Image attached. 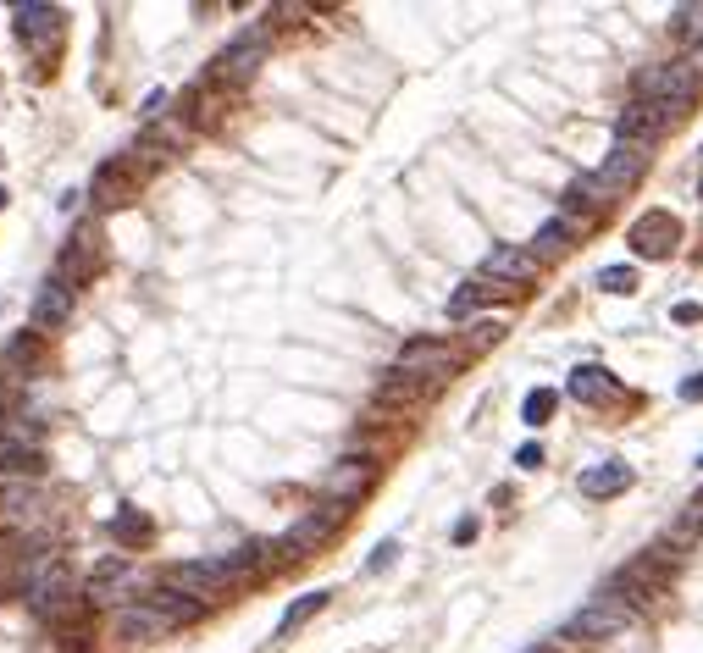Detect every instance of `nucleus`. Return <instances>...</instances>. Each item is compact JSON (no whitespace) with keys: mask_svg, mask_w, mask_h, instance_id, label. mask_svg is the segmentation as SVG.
Here are the masks:
<instances>
[{"mask_svg":"<svg viewBox=\"0 0 703 653\" xmlns=\"http://www.w3.org/2000/svg\"><path fill=\"white\" fill-rule=\"evenodd\" d=\"M698 532H703V493L687 504V515H681V526H676V543H692Z\"/></svg>","mask_w":703,"mask_h":653,"instance_id":"obj_31","label":"nucleus"},{"mask_svg":"<svg viewBox=\"0 0 703 653\" xmlns=\"http://www.w3.org/2000/svg\"><path fill=\"white\" fill-rule=\"evenodd\" d=\"M23 598H28V609H34L39 620H56V609L72 604V570H67V559H45V565H39L34 576L23 582Z\"/></svg>","mask_w":703,"mask_h":653,"instance_id":"obj_6","label":"nucleus"},{"mask_svg":"<svg viewBox=\"0 0 703 653\" xmlns=\"http://www.w3.org/2000/svg\"><path fill=\"white\" fill-rule=\"evenodd\" d=\"M537 255L521 250V244H493L488 261H482V277H493V283H532L537 277Z\"/></svg>","mask_w":703,"mask_h":653,"instance_id":"obj_14","label":"nucleus"},{"mask_svg":"<svg viewBox=\"0 0 703 653\" xmlns=\"http://www.w3.org/2000/svg\"><path fill=\"white\" fill-rule=\"evenodd\" d=\"M626 487H632V465H620V460H604L593 471H582V499H615Z\"/></svg>","mask_w":703,"mask_h":653,"instance_id":"obj_19","label":"nucleus"},{"mask_svg":"<svg viewBox=\"0 0 703 653\" xmlns=\"http://www.w3.org/2000/svg\"><path fill=\"white\" fill-rule=\"evenodd\" d=\"M167 587H178V593H189V598H216V593H227V587H239V576H233V565H227L222 554L216 559H189V565H172L167 570Z\"/></svg>","mask_w":703,"mask_h":653,"instance_id":"obj_5","label":"nucleus"},{"mask_svg":"<svg viewBox=\"0 0 703 653\" xmlns=\"http://www.w3.org/2000/svg\"><path fill=\"white\" fill-rule=\"evenodd\" d=\"M17 39L23 45H39V50H56V39H61V12L56 6H17Z\"/></svg>","mask_w":703,"mask_h":653,"instance_id":"obj_15","label":"nucleus"},{"mask_svg":"<svg viewBox=\"0 0 703 653\" xmlns=\"http://www.w3.org/2000/svg\"><path fill=\"white\" fill-rule=\"evenodd\" d=\"M45 449H28V443H17V449H0V476H23V482H34V476H45Z\"/></svg>","mask_w":703,"mask_h":653,"instance_id":"obj_24","label":"nucleus"},{"mask_svg":"<svg viewBox=\"0 0 703 653\" xmlns=\"http://www.w3.org/2000/svg\"><path fill=\"white\" fill-rule=\"evenodd\" d=\"M526 653H560V642H537V648H526Z\"/></svg>","mask_w":703,"mask_h":653,"instance_id":"obj_37","label":"nucleus"},{"mask_svg":"<svg viewBox=\"0 0 703 653\" xmlns=\"http://www.w3.org/2000/svg\"><path fill=\"white\" fill-rule=\"evenodd\" d=\"M327 598H333V593H327V587H316V593H305L299 604H288V609H283V620H277V637H294V631L305 626L310 615H322Z\"/></svg>","mask_w":703,"mask_h":653,"instance_id":"obj_25","label":"nucleus"},{"mask_svg":"<svg viewBox=\"0 0 703 653\" xmlns=\"http://www.w3.org/2000/svg\"><path fill=\"white\" fill-rule=\"evenodd\" d=\"M593 283L604 288V294H632V288H637V266L615 261V266H604V272H598Z\"/></svg>","mask_w":703,"mask_h":653,"instance_id":"obj_29","label":"nucleus"},{"mask_svg":"<svg viewBox=\"0 0 703 653\" xmlns=\"http://www.w3.org/2000/svg\"><path fill=\"white\" fill-rule=\"evenodd\" d=\"M394 559H399V543H394V537H388V543H377V548H371L366 570H371V576H377V570H388V565H394Z\"/></svg>","mask_w":703,"mask_h":653,"instance_id":"obj_34","label":"nucleus"},{"mask_svg":"<svg viewBox=\"0 0 703 653\" xmlns=\"http://www.w3.org/2000/svg\"><path fill=\"white\" fill-rule=\"evenodd\" d=\"M698 465H703V454H698Z\"/></svg>","mask_w":703,"mask_h":653,"instance_id":"obj_39","label":"nucleus"},{"mask_svg":"<svg viewBox=\"0 0 703 653\" xmlns=\"http://www.w3.org/2000/svg\"><path fill=\"white\" fill-rule=\"evenodd\" d=\"M681 399H687V404H703V371H692V377L681 382Z\"/></svg>","mask_w":703,"mask_h":653,"instance_id":"obj_35","label":"nucleus"},{"mask_svg":"<svg viewBox=\"0 0 703 653\" xmlns=\"http://www.w3.org/2000/svg\"><path fill=\"white\" fill-rule=\"evenodd\" d=\"M111 532H117V543H122V548H144L155 526H150V515H144L139 504H122V510L111 515Z\"/></svg>","mask_w":703,"mask_h":653,"instance_id":"obj_23","label":"nucleus"},{"mask_svg":"<svg viewBox=\"0 0 703 653\" xmlns=\"http://www.w3.org/2000/svg\"><path fill=\"white\" fill-rule=\"evenodd\" d=\"M344 504H316V510H310V515H299V521L294 526H288V532L283 537H277V543H272V554H283V559H305L310 554V548H322L327 543V537H333L338 532V526H344Z\"/></svg>","mask_w":703,"mask_h":653,"instance_id":"obj_3","label":"nucleus"},{"mask_svg":"<svg viewBox=\"0 0 703 653\" xmlns=\"http://www.w3.org/2000/svg\"><path fill=\"white\" fill-rule=\"evenodd\" d=\"M460 355L449 344H432V338H416V344L399 349L394 360V377H410V382H438V377H454Z\"/></svg>","mask_w":703,"mask_h":653,"instance_id":"obj_7","label":"nucleus"},{"mask_svg":"<svg viewBox=\"0 0 703 653\" xmlns=\"http://www.w3.org/2000/svg\"><path fill=\"white\" fill-rule=\"evenodd\" d=\"M167 631H172V626L155 615L150 604H122V609H117V637H122V642H161Z\"/></svg>","mask_w":703,"mask_h":653,"instance_id":"obj_17","label":"nucleus"},{"mask_svg":"<svg viewBox=\"0 0 703 653\" xmlns=\"http://www.w3.org/2000/svg\"><path fill=\"white\" fill-rule=\"evenodd\" d=\"M139 178H144V167H133L128 155H122V161H106V167L95 172V183H89V200L95 205H128L133 194H139Z\"/></svg>","mask_w":703,"mask_h":653,"instance_id":"obj_10","label":"nucleus"},{"mask_svg":"<svg viewBox=\"0 0 703 653\" xmlns=\"http://www.w3.org/2000/svg\"><path fill=\"white\" fill-rule=\"evenodd\" d=\"M28 321H34V333H61L72 321V288L67 283H39V294H34V305H28Z\"/></svg>","mask_w":703,"mask_h":653,"instance_id":"obj_11","label":"nucleus"},{"mask_svg":"<svg viewBox=\"0 0 703 653\" xmlns=\"http://www.w3.org/2000/svg\"><path fill=\"white\" fill-rule=\"evenodd\" d=\"M0 205H6V194H0Z\"/></svg>","mask_w":703,"mask_h":653,"instance_id":"obj_38","label":"nucleus"},{"mask_svg":"<svg viewBox=\"0 0 703 653\" xmlns=\"http://www.w3.org/2000/svg\"><path fill=\"white\" fill-rule=\"evenodd\" d=\"M698 89H703V50H687L681 61H659V67L637 72V100L670 106L676 117L698 100Z\"/></svg>","mask_w":703,"mask_h":653,"instance_id":"obj_1","label":"nucleus"},{"mask_svg":"<svg viewBox=\"0 0 703 653\" xmlns=\"http://www.w3.org/2000/svg\"><path fill=\"white\" fill-rule=\"evenodd\" d=\"M117 582H128V559H122V554H111V559H100V565H95V576H89L84 604H111Z\"/></svg>","mask_w":703,"mask_h":653,"instance_id":"obj_22","label":"nucleus"},{"mask_svg":"<svg viewBox=\"0 0 703 653\" xmlns=\"http://www.w3.org/2000/svg\"><path fill=\"white\" fill-rule=\"evenodd\" d=\"M504 338V321H477L471 327V349H488V344H499Z\"/></svg>","mask_w":703,"mask_h":653,"instance_id":"obj_33","label":"nucleus"},{"mask_svg":"<svg viewBox=\"0 0 703 653\" xmlns=\"http://www.w3.org/2000/svg\"><path fill=\"white\" fill-rule=\"evenodd\" d=\"M39 510V493L34 487H6V493H0V515H6V521H28V515Z\"/></svg>","mask_w":703,"mask_h":653,"instance_id":"obj_26","label":"nucleus"},{"mask_svg":"<svg viewBox=\"0 0 703 653\" xmlns=\"http://www.w3.org/2000/svg\"><path fill=\"white\" fill-rule=\"evenodd\" d=\"M560 200H565V211L598 216V211H604L609 200H615V189H609V183H604V178H598V172H593V178H571V189H565Z\"/></svg>","mask_w":703,"mask_h":653,"instance_id":"obj_20","label":"nucleus"},{"mask_svg":"<svg viewBox=\"0 0 703 653\" xmlns=\"http://www.w3.org/2000/svg\"><path fill=\"white\" fill-rule=\"evenodd\" d=\"M648 155H654V150H648V144H632V139H615V150H609V161H604V167H598V178H604L609 183V189H632V183L637 178H643V172H648Z\"/></svg>","mask_w":703,"mask_h":653,"instance_id":"obj_12","label":"nucleus"},{"mask_svg":"<svg viewBox=\"0 0 703 653\" xmlns=\"http://www.w3.org/2000/svg\"><path fill=\"white\" fill-rule=\"evenodd\" d=\"M571 238H576L571 216H549V222L537 227V238H532V255L537 261H560V255L571 250Z\"/></svg>","mask_w":703,"mask_h":653,"instance_id":"obj_21","label":"nucleus"},{"mask_svg":"<svg viewBox=\"0 0 703 653\" xmlns=\"http://www.w3.org/2000/svg\"><path fill=\"white\" fill-rule=\"evenodd\" d=\"M676 28L692 39V50H703V6H681V12H676Z\"/></svg>","mask_w":703,"mask_h":653,"instance_id":"obj_30","label":"nucleus"},{"mask_svg":"<svg viewBox=\"0 0 703 653\" xmlns=\"http://www.w3.org/2000/svg\"><path fill=\"white\" fill-rule=\"evenodd\" d=\"M144 604H150V609H155V615L167 620V626H172V631H178V626H194V620H200V615H205V604H200V598H189V593H178V587H155V593H150V598H144Z\"/></svg>","mask_w":703,"mask_h":653,"instance_id":"obj_18","label":"nucleus"},{"mask_svg":"<svg viewBox=\"0 0 703 653\" xmlns=\"http://www.w3.org/2000/svg\"><path fill=\"white\" fill-rule=\"evenodd\" d=\"M266 50H272L266 28H255V34H239L233 45L222 50V56L211 61V84H222V89H244V84L255 78V72H261Z\"/></svg>","mask_w":703,"mask_h":653,"instance_id":"obj_4","label":"nucleus"},{"mask_svg":"<svg viewBox=\"0 0 703 653\" xmlns=\"http://www.w3.org/2000/svg\"><path fill=\"white\" fill-rule=\"evenodd\" d=\"M56 648H61V653H89V631H84V626H78V631L61 626V631H56Z\"/></svg>","mask_w":703,"mask_h":653,"instance_id":"obj_32","label":"nucleus"},{"mask_svg":"<svg viewBox=\"0 0 703 653\" xmlns=\"http://www.w3.org/2000/svg\"><path fill=\"white\" fill-rule=\"evenodd\" d=\"M632 620H637V609H626V604H620V598L604 587V593H598L587 609H576L571 626H565L560 637H565V642H609V637H620V631L632 626Z\"/></svg>","mask_w":703,"mask_h":653,"instance_id":"obj_2","label":"nucleus"},{"mask_svg":"<svg viewBox=\"0 0 703 653\" xmlns=\"http://www.w3.org/2000/svg\"><path fill=\"white\" fill-rule=\"evenodd\" d=\"M676 238H681L676 216H670V211H648V216H637V222H632L626 244H632L643 261H665V255L676 250Z\"/></svg>","mask_w":703,"mask_h":653,"instance_id":"obj_9","label":"nucleus"},{"mask_svg":"<svg viewBox=\"0 0 703 653\" xmlns=\"http://www.w3.org/2000/svg\"><path fill=\"white\" fill-rule=\"evenodd\" d=\"M676 122V111L670 106H654V100H632V106L615 117V139H632V144H648L654 150L659 144V133Z\"/></svg>","mask_w":703,"mask_h":653,"instance_id":"obj_8","label":"nucleus"},{"mask_svg":"<svg viewBox=\"0 0 703 653\" xmlns=\"http://www.w3.org/2000/svg\"><path fill=\"white\" fill-rule=\"evenodd\" d=\"M565 393H571L576 404H615L620 399V382L609 377L604 366H576L571 382H565Z\"/></svg>","mask_w":703,"mask_h":653,"instance_id":"obj_16","label":"nucleus"},{"mask_svg":"<svg viewBox=\"0 0 703 653\" xmlns=\"http://www.w3.org/2000/svg\"><path fill=\"white\" fill-rule=\"evenodd\" d=\"M554 404H560V393H554V388H532V393H526V404H521V421H526V427H543V421L554 416Z\"/></svg>","mask_w":703,"mask_h":653,"instance_id":"obj_28","label":"nucleus"},{"mask_svg":"<svg viewBox=\"0 0 703 653\" xmlns=\"http://www.w3.org/2000/svg\"><path fill=\"white\" fill-rule=\"evenodd\" d=\"M515 465H521V471H537V465H543V449H537V443H526V449L515 454Z\"/></svg>","mask_w":703,"mask_h":653,"instance_id":"obj_36","label":"nucleus"},{"mask_svg":"<svg viewBox=\"0 0 703 653\" xmlns=\"http://www.w3.org/2000/svg\"><path fill=\"white\" fill-rule=\"evenodd\" d=\"M488 294H493V288H488V277H477V283H460V294L449 299V321H465V316H471V310H477Z\"/></svg>","mask_w":703,"mask_h":653,"instance_id":"obj_27","label":"nucleus"},{"mask_svg":"<svg viewBox=\"0 0 703 653\" xmlns=\"http://www.w3.org/2000/svg\"><path fill=\"white\" fill-rule=\"evenodd\" d=\"M371 476H377V465H371V460H338L333 471H327V482H322V499L349 510V504L371 487Z\"/></svg>","mask_w":703,"mask_h":653,"instance_id":"obj_13","label":"nucleus"}]
</instances>
